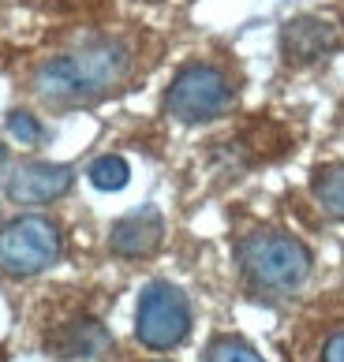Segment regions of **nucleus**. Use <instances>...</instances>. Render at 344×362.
<instances>
[{"instance_id": "obj_1", "label": "nucleus", "mask_w": 344, "mask_h": 362, "mask_svg": "<svg viewBox=\"0 0 344 362\" xmlns=\"http://www.w3.org/2000/svg\"><path fill=\"white\" fill-rule=\"evenodd\" d=\"M127 75H131V52L113 37H101V42H90L83 49L42 64L34 75V86L52 105H86L113 93Z\"/></svg>"}, {"instance_id": "obj_2", "label": "nucleus", "mask_w": 344, "mask_h": 362, "mask_svg": "<svg viewBox=\"0 0 344 362\" xmlns=\"http://www.w3.org/2000/svg\"><path fill=\"white\" fill-rule=\"evenodd\" d=\"M236 258H240L243 276L262 291H292L311 273V250L285 232L247 235L236 250Z\"/></svg>"}, {"instance_id": "obj_3", "label": "nucleus", "mask_w": 344, "mask_h": 362, "mask_svg": "<svg viewBox=\"0 0 344 362\" xmlns=\"http://www.w3.org/2000/svg\"><path fill=\"white\" fill-rule=\"evenodd\" d=\"M60 258V228L49 217H16L0 228V269L11 276H30Z\"/></svg>"}, {"instance_id": "obj_4", "label": "nucleus", "mask_w": 344, "mask_h": 362, "mask_svg": "<svg viewBox=\"0 0 344 362\" xmlns=\"http://www.w3.org/2000/svg\"><path fill=\"white\" fill-rule=\"evenodd\" d=\"M232 105V86L217 68L210 64H191L183 68L165 93V112L180 124H206Z\"/></svg>"}, {"instance_id": "obj_5", "label": "nucleus", "mask_w": 344, "mask_h": 362, "mask_svg": "<svg viewBox=\"0 0 344 362\" xmlns=\"http://www.w3.org/2000/svg\"><path fill=\"white\" fill-rule=\"evenodd\" d=\"M139 340L154 351H168L191 332V303L188 295L172 284H150L139 299L135 314Z\"/></svg>"}, {"instance_id": "obj_6", "label": "nucleus", "mask_w": 344, "mask_h": 362, "mask_svg": "<svg viewBox=\"0 0 344 362\" xmlns=\"http://www.w3.org/2000/svg\"><path fill=\"white\" fill-rule=\"evenodd\" d=\"M75 172L68 165H49V160H30V165H16L4 176V191L11 202L19 206H45L68 194Z\"/></svg>"}, {"instance_id": "obj_7", "label": "nucleus", "mask_w": 344, "mask_h": 362, "mask_svg": "<svg viewBox=\"0 0 344 362\" xmlns=\"http://www.w3.org/2000/svg\"><path fill=\"white\" fill-rule=\"evenodd\" d=\"M165 239V221L154 206H142L135 213H127L113 224L109 247L120 254V258H150V254L161 247Z\"/></svg>"}, {"instance_id": "obj_8", "label": "nucleus", "mask_w": 344, "mask_h": 362, "mask_svg": "<svg viewBox=\"0 0 344 362\" xmlns=\"http://www.w3.org/2000/svg\"><path fill=\"white\" fill-rule=\"evenodd\" d=\"M281 45L292 64H307V60L326 57L337 45V30L322 19H292L281 34Z\"/></svg>"}, {"instance_id": "obj_9", "label": "nucleus", "mask_w": 344, "mask_h": 362, "mask_svg": "<svg viewBox=\"0 0 344 362\" xmlns=\"http://www.w3.org/2000/svg\"><path fill=\"white\" fill-rule=\"evenodd\" d=\"M109 344L105 329L94 325V321H75V325L64 329V340H60V355L64 358H83V355H94Z\"/></svg>"}, {"instance_id": "obj_10", "label": "nucleus", "mask_w": 344, "mask_h": 362, "mask_svg": "<svg viewBox=\"0 0 344 362\" xmlns=\"http://www.w3.org/2000/svg\"><path fill=\"white\" fill-rule=\"evenodd\" d=\"M314 198L329 217L344 221V165H329L314 176Z\"/></svg>"}, {"instance_id": "obj_11", "label": "nucleus", "mask_w": 344, "mask_h": 362, "mask_svg": "<svg viewBox=\"0 0 344 362\" xmlns=\"http://www.w3.org/2000/svg\"><path fill=\"white\" fill-rule=\"evenodd\" d=\"M131 176V168H127V160L124 157H98L94 165H90V183L98 187V191H120V187L127 183Z\"/></svg>"}, {"instance_id": "obj_12", "label": "nucleus", "mask_w": 344, "mask_h": 362, "mask_svg": "<svg viewBox=\"0 0 344 362\" xmlns=\"http://www.w3.org/2000/svg\"><path fill=\"white\" fill-rule=\"evenodd\" d=\"M206 362H262V355L251 344H243L240 337H221L210 344Z\"/></svg>"}, {"instance_id": "obj_13", "label": "nucleus", "mask_w": 344, "mask_h": 362, "mask_svg": "<svg viewBox=\"0 0 344 362\" xmlns=\"http://www.w3.org/2000/svg\"><path fill=\"white\" fill-rule=\"evenodd\" d=\"M8 131H11L19 142H26V146H34V142L45 139V127L38 124L30 112H11V116H8Z\"/></svg>"}, {"instance_id": "obj_14", "label": "nucleus", "mask_w": 344, "mask_h": 362, "mask_svg": "<svg viewBox=\"0 0 344 362\" xmlns=\"http://www.w3.org/2000/svg\"><path fill=\"white\" fill-rule=\"evenodd\" d=\"M322 362H344V332L329 337L326 347H322Z\"/></svg>"}]
</instances>
